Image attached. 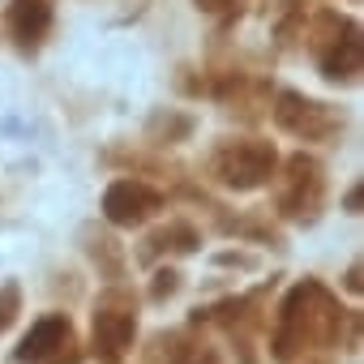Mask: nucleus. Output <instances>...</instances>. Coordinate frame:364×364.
I'll list each match as a JSON object with an SVG mask.
<instances>
[{
	"label": "nucleus",
	"mask_w": 364,
	"mask_h": 364,
	"mask_svg": "<svg viewBox=\"0 0 364 364\" xmlns=\"http://www.w3.org/2000/svg\"><path fill=\"white\" fill-rule=\"evenodd\" d=\"M270 167H274V150H266V146H236V150H228L219 159V176L228 180V185H236V189L262 185V180L270 176Z\"/></svg>",
	"instance_id": "nucleus-4"
},
{
	"label": "nucleus",
	"mask_w": 364,
	"mask_h": 364,
	"mask_svg": "<svg viewBox=\"0 0 364 364\" xmlns=\"http://www.w3.org/2000/svg\"><path fill=\"white\" fill-rule=\"evenodd\" d=\"M73 326L65 313H48L39 317L26 338L18 343V364H77V351H73Z\"/></svg>",
	"instance_id": "nucleus-1"
},
{
	"label": "nucleus",
	"mask_w": 364,
	"mask_h": 364,
	"mask_svg": "<svg viewBox=\"0 0 364 364\" xmlns=\"http://www.w3.org/2000/svg\"><path fill=\"white\" fill-rule=\"evenodd\" d=\"M133 334H137V313L124 309V304H103L95 313V355L103 364H120L124 351L133 347Z\"/></svg>",
	"instance_id": "nucleus-2"
},
{
	"label": "nucleus",
	"mask_w": 364,
	"mask_h": 364,
	"mask_svg": "<svg viewBox=\"0 0 364 364\" xmlns=\"http://www.w3.org/2000/svg\"><path fill=\"white\" fill-rule=\"evenodd\" d=\"M171 364H219V351L206 347V343H189V338H176L171 351H167Z\"/></svg>",
	"instance_id": "nucleus-5"
},
{
	"label": "nucleus",
	"mask_w": 364,
	"mask_h": 364,
	"mask_svg": "<svg viewBox=\"0 0 364 364\" xmlns=\"http://www.w3.org/2000/svg\"><path fill=\"white\" fill-rule=\"evenodd\" d=\"M18 304H22V296H18V287H14V283H9V287H0V330H9V326H14Z\"/></svg>",
	"instance_id": "nucleus-6"
},
{
	"label": "nucleus",
	"mask_w": 364,
	"mask_h": 364,
	"mask_svg": "<svg viewBox=\"0 0 364 364\" xmlns=\"http://www.w3.org/2000/svg\"><path fill=\"white\" fill-rule=\"evenodd\" d=\"M154 210H159V193L146 189V185H133V180L112 185L107 198H103V215H107L112 223H120V228H133V223L150 219Z\"/></svg>",
	"instance_id": "nucleus-3"
}]
</instances>
